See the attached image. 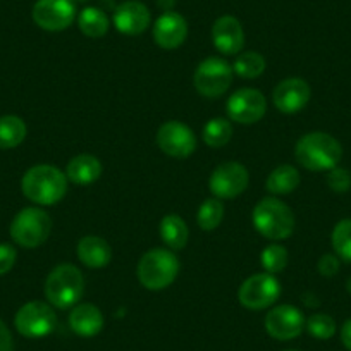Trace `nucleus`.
Here are the masks:
<instances>
[{
  "mask_svg": "<svg viewBox=\"0 0 351 351\" xmlns=\"http://www.w3.org/2000/svg\"><path fill=\"white\" fill-rule=\"evenodd\" d=\"M330 243L336 255L344 262L351 263V219H343L337 222L336 228L332 229Z\"/></svg>",
  "mask_w": 351,
  "mask_h": 351,
  "instance_id": "29",
  "label": "nucleus"
},
{
  "mask_svg": "<svg viewBox=\"0 0 351 351\" xmlns=\"http://www.w3.org/2000/svg\"><path fill=\"white\" fill-rule=\"evenodd\" d=\"M0 351H12V336L2 320H0Z\"/></svg>",
  "mask_w": 351,
  "mask_h": 351,
  "instance_id": "35",
  "label": "nucleus"
},
{
  "mask_svg": "<svg viewBox=\"0 0 351 351\" xmlns=\"http://www.w3.org/2000/svg\"><path fill=\"white\" fill-rule=\"evenodd\" d=\"M229 119L239 124L258 123L267 110V100L263 93L255 88H241L232 93L228 100Z\"/></svg>",
  "mask_w": 351,
  "mask_h": 351,
  "instance_id": "12",
  "label": "nucleus"
},
{
  "mask_svg": "<svg viewBox=\"0 0 351 351\" xmlns=\"http://www.w3.org/2000/svg\"><path fill=\"white\" fill-rule=\"evenodd\" d=\"M157 145L169 157L186 158L197 148V138L186 124L180 121H167L158 128Z\"/></svg>",
  "mask_w": 351,
  "mask_h": 351,
  "instance_id": "11",
  "label": "nucleus"
},
{
  "mask_svg": "<svg viewBox=\"0 0 351 351\" xmlns=\"http://www.w3.org/2000/svg\"><path fill=\"white\" fill-rule=\"evenodd\" d=\"M26 124L18 116H2L0 117V150H11L19 147L25 141Z\"/></svg>",
  "mask_w": 351,
  "mask_h": 351,
  "instance_id": "24",
  "label": "nucleus"
},
{
  "mask_svg": "<svg viewBox=\"0 0 351 351\" xmlns=\"http://www.w3.org/2000/svg\"><path fill=\"white\" fill-rule=\"evenodd\" d=\"M288 351H295V350H288Z\"/></svg>",
  "mask_w": 351,
  "mask_h": 351,
  "instance_id": "38",
  "label": "nucleus"
},
{
  "mask_svg": "<svg viewBox=\"0 0 351 351\" xmlns=\"http://www.w3.org/2000/svg\"><path fill=\"white\" fill-rule=\"evenodd\" d=\"M262 265L269 274H278L288 265V250L281 245H269L262 252Z\"/></svg>",
  "mask_w": 351,
  "mask_h": 351,
  "instance_id": "30",
  "label": "nucleus"
},
{
  "mask_svg": "<svg viewBox=\"0 0 351 351\" xmlns=\"http://www.w3.org/2000/svg\"><path fill=\"white\" fill-rule=\"evenodd\" d=\"M327 186L336 193H346L351 188V172L343 167H334L327 176Z\"/></svg>",
  "mask_w": 351,
  "mask_h": 351,
  "instance_id": "32",
  "label": "nucleus"
},
{
  "mask_svg": "<svg viewBox=\"0 0 351 351\" xmlns=\"http://www.w3.org/2000/svg\"><path fill=\"white\" fill-rule=\"evenodd\" d=\"M21 190L29 202L38 205H56L66 197L67 178L60 169L40 164L23 176Z\"/></svg>",
  "mask_w": 351,
  "mask_h": 351,
  "instance_id": "1",
  "label": "nucleus"
},
{
  "mask_svg": "<svg viewBox=\"0 0 351 351\" xmlns=\"http://www.w3.org/2000/svg\"><path fill=\"white\" fill-rule=\"evenodd\" d=\"M253 226L267 239H286L295 231V215L286 204L274 197L263 198L253 208Z\"/></svg>",
  "mask_w": 351,
  "mask_h": 351,
  "instance_id": "3",
  "label": "nucleus"
},
{
  "mask_svg": "<svg viewBox=\"0 0 351 351\" xmlns=\"http://www.w3.org/2000/svg\"><path fill=\"white\" fill-rule=\"evenodd\" d=\"M248 171L239 162H224L214 169L208 181L212 195L219 200L236 198L248 186Z\"/></svg>",
  "mask_w": 351,
  "mask_h": 351,
  "instance_id": "10",
  "label": "nucleus"
},
{
  "mask_svg": "<svg viewBox=\"0 0 351 351\" xmlns=\"http://www.w3.org/2000/svg\"><path fill=\"white\" fill-rule=\"evenodd\" d=\"M305 317L296 306L279 305L265 317V329L269 336L278 341H289L298 337L305 329Z\"/></svg>",
  "mask_w": 351,
  "mask_h": 351,
  "instance_id": "14",
  "label": "nucleus"
},
{
  "mask_svg": "<svg viewBox=\"0 0 351 351\" xmlns=\"http://www.w3.org/2000/svg\"><path fill=\"white\" fill-rule=\"evenodd\" d=\"M77 26L88 38H102L109 32V18L97 8H86L80 12Z\"/></svg>",
  "mask_w": 351,
  "mask_h": 351,
  "instance_id": "25",
  "label": "nucleus"
},
{
  "mask_svg": "<svg viewBox=\"0 0 351 351\" xmlns=\"http://www.w3.org/2000/svg\"><path fill=\"white\" fill-rule=\"evenodd\" d=\"M84 291L83 274L76 265H57L45 281V296L50 305L66 310L77 305Z\"/></svg>",
  "mask_w": 351,
  "mask_h": 351,
  "instance_id": "5",
  "label": "nucleus"
},
{
  "mask_svg": "<svg viewBox=\"0 0 351 351\" xmlns=\"http://www.w3.org/2000/svg\"><path fill=\"white\" fill-rule=\"evenodd\" d=\"M102 176V164L93 155H77L71 158L66 167V178L74 184H92Z\"/></svg>",
  "mask_w": 351,
  "mask_h": 351,
  "instance_id": "21",
  "label": "nucleus"
},
{
  "mask_svg": "<svg viewBox=\"0 0 351 351\" xmlns=\"http://www.w3.org/2000/svg\"><path fill=\"white\" fill-rule=\"evenodd\" d=\"M16 248L9 243H0V276L11 272V269L14 267L16 263Z\"/></svg>",
  "mask_w": 351,
  "mask_h": 351,
  "instance_id": "33",
  "label": "nucleus"
},
{
  "mask_svg": "<svg viewBox=\"0 0 351 351\" xmlns=\"http://www.w3.org/2000/svg\"><path fill=\"white\" fill-rule=\"evenodd\" d=\"M114 25L123 35H141L150 25V11L138 0H128L114 12Z\"/></svg>",
  "mask_w": 351,
  "mask_h": 351,
  "instance_id": "18",
  "label": "nucleus"
},
{
  "mask_svg": "<svg viewBox=\"0 0 351 351\" xmlns=\"http://www.w3.org/2000/svg\"><path fill=\"white\" fill-rule=\"evenodd\" d=\"M160 238L171 250H183L190 239L186 222L176 214L165 215L160 221Z\"/></svg>",
  "mask_w": 351,
  "mask_h": 351,
  "instance_id": "22",
  "label": "nucleus"
},
{
  "mask_svg": "<svg viewBox=\"0 0 351 351\" xmlns=\"http://www.w3.org/2000/svg\"><path fill=\"white\" fill-rule=\"evenodd\" d=\"M317 269H319V272L324 278H332V276H336L339 272V256L330 255V253L322 255L319 263H317Z\"/></svg>",
  "mask_w": 351,
  "mask_h": 351,
  "instance_id": "34",
  "label": "nucleus"
},
{
  "mask_svg": "<svg viewBox=\"0 0 351 351\" xmlns=\"http://www.w3.org/2000/svg\"><path fill=\"white\" fill-rule=\"evenodd\" d=\"M281 295V285L272 274L250 276L241 285L238 293L239 303L248 310H263L278 302Z\"/></svg>",
  "mask_w": 351,
  "mask_h": 351,
  "instance_id": "9",
  "label": "nucleus"
},
{
  "mask_svg": "<svg viewBox=\"0 0 351 351\" xmlns=\"http://www.w3.org/2000/svg\"><path fill=\"white\" fill-rule=\"evenodd\" d=\"M295 157L300 165L308 171H330L341 162L343 147L330 134L313 131L300 138L295 148Z\"/></svg>",
  "mask_w": 351,
  "mask_h": 351,
  "instance_id": "2",
  "label": "nucleus"
},
{
  "mask_svg": "<svg viewBox=\"0 0 351 351\" xmlns=\"http://www.w3.org/2000/svg\"><path fill=\"white\" fill-rule=\"evenodd\" d=\"M300 186V172L293 165H279L269 174L265 188L272 195H289Z\"/></svg>",
  "mask_w": 351,
  "mask_h": 351,
  "instance_id": "23",
  "label": "nucleus"
},
{
  "mask_svg": "<svg viewBox=\"0 0 351 351\" xmlns=\"http://www.w3.org/2000/svg\"><path fill=\"white\" fill-rule=\"evenodd\" d=\"M224 217V205L219 198H208L198 208L197 221L204 231H214Z\"/></svg>",
  "mask_w": 351,
  "mask_h": 351,
  "instance_id": "28",
  "label": "nucleus"
},
{
  "mask_svg": "<svg viewBox=\"0 0 351 351\" xmlns=\"http://www.w3.org/2000/svg\"><path fill=\"white\" fill-rule=\"evenodd\" d=\"M346 289L351 293V278L346 281Z\"/></svg>",
  "mask_w": 351,
  "mask_h": 351,
  "instance_id": "37",
  "label": "nucleus"
},
{
  "mask_svg": "<svg viewBox=\"0 0 351 351\" xmlns=\"http://www.w3.org/2000/svg\"><path fill=\"white\" fill-rule=\"evenodd\" d=\"M180 274V260L171 250L155 248L138 262V279L150 291L169 288Z\"/></svg>",
  "mask_w": 351,
  "mask_h": 351,
  "instance_id": "4",
  "label": "nucleus"
},
{
  "mask_svg": "<svg viewBox=\"0 0 351 351\" xmlns=\"http://www.w3.org/2000/svg\"><path fill=\"white\" fill-rule=\"evenodd\" d=\"M232 138V126L229 119L215 117L210 119L204 128V141L210 148H221L228 145Z\"/></svg>",
  "mask_w": 351,
  "mask_h": 351,
  "instance_id": "26",
  "label": "nucleus"
},
{
  "mask_svg": "<svg viewBox=\"0 0 351 351\" xmlns=\"http://www.w3.org/2000/svg\"><path fill=\"white\" fill-rule=\"evenodd\" d=\"M212 42L224 56H238L245 45V32L241 23L232 16H222L212 26Z\"/></svg>",
  "mask_w": 351,
  "mask_h": 351,
  "instance_id": "16",
  "label": "nucleus"
},
{
  "mask_svg": "<svg viewBox=\"0 0 351 351\" xmlns=\"http://www.w3.org/2000/svg\"><path fill=\"white\" fill-rule=\"evenodd\" d=\"M69 326L81 337H93L102 330L104 315L99 306L92 303H80L69 313Z\"/></svg>",
  "mask_w": 351,
  "mask_h": 351,
  "instance_id": "19",
  "label": "nucleus"
},
{
  "mask_svg": "<svg viewBox=\"0 0 351 351\" xmlns=\"http://www.w3.org/2000/svg\"><path fill=\"white\" fill-rule=\"evenodd\" d=\"M18 332L25 337L38 339L45 337L56 329L57 315L52 306L43 302H29L18 310L14 317Z\"/></svg>",
  "mask_w": 351,
  "mask_h": 351,
  "instance_id": "8",
  "label": "nucleus"
},
{
  "mask_svg": "<svg viewBox=\"0 0 351 351\" xmlns=\"http://www.w3.org/2000/svg\"><path fill=\"white\" fill-rule=\"evenodd\" d=\"M232 71L239 77L245 80H255L265 71V59L258 52H243L239 53L238 59L234 60Z\"/></svg>",
  "mask_w": 351,
  "mask_h": 351,
  "instance_id": "27",
  "label": "nucleus"
},
{
  "mask_svg": "<svg viewBox=\"0 0 351 351\" xmlns=\"http://www.w3.org/2000/svg\"><path fill=\"white\" fill-rule=\"evenodd\" d=\"M341 341H343L344 348L351 351V319H348L341 327Z\"/></svg>",
  "mask_w": 351,
  "mask_h": 351,
  "instance_id": "36",
  "label": "nucleus"
},
{
  "mask_svg": "<svg viewBox=\"0 0 351 351\" xmlns=\"http://www.w3.org/2000/svg\"><path fill=\"white\" fill-rule=\"evenodd\" d=\"M52 219L38 207L23 208L11 224V238L23 248H38L49 239Z\"/></svg>",
  "mask_w": 351,
  "mask_h": 351,
  "instance_id": "6",
  "label": "nucleus"
},
{
  "mask_svg": "<svg viewBox=\"0 0 351 351\" xmlns=\"http://www.w3.org/2000/svg\"><path fill=\"white\" fill-rule=\"evenodd\" d=\"M305 327L310 336L317 337V339H330L336 332V322L327 313H313L312 317L306 319Z\"/></svg>",
  "mask_w": 351,
  "mask_h": 351,
  "instance_id": "31",
  "label": "nucleus"
},
{
  "mask_svg": "<svg viewBox=\"0 0 351 351\" xmlns=\"http://www.w3.org/2000/svg\"><path fill=\"white\" fill-rule=\"evenodd\" d=\"M76 18L74 0H36L33 5V21L47 32H62Z\"/></svg>",
  "mask_w": 351,
  "mask_h": 351,
  "instance_id": "13",
  "label": "nucleus"
},
{
  "mask_svg": "<svg viewBox=\"0 0 351 351\" xmlns=\"http://www.w3.org/2000/svg\"><path fill=\"white\" fill-rule=\"evenodd\" d=\"M77 258L90 269H102L112 258V250L109 243L99 236H84L76 246Z\"/></svg>",
  "mask_w": 351,
  "mask_h": 351,
  "instance_id": "20",
  "label": "nucleus"
},
{
  "mask_svg": "<svg viewBox=\"0 0 351 351\" xmlns=\"http://www.w3.org/2000/svg\"><path fill=\"white\" fill-rule=\"evenodd\" d=\"M232 67L221 57H208L198 64L193 83L197 92L207 99H217L229 90L232 83Z\"/></svg>",
  "mask_w": 351,
  "mask_h": 351,
  "instance_id": "7",
  "label": "nucleus"
},
{
  "mask_svg": "<svg viewBox=\"0 0 351 351\" xmlns=\"http://www.w3.org/2000/svg\"><path fill=\"white\" fill-rule=\"evenodd\" d=\"M188 36V23L178 12H165L155 21L154 40L160 49L174 50L184 43Z\"/></svg>",
  "mask_w": 351,
  "mask_h": 351,
  "instance_id": "17",
  "label": "nucleus"
},
{
  "mask_svg": "<svg viewBox=\"0 0 351 351\" xmlns=\"http://www.w3.org/2000/svg\"><path fill=\"white\" fill-rule=\"evenodd\" d=\"M310 95L312 92L305 80L288 77L276 86L274 93H272V102H274L276 109L281 112L295 114L305 109L306 104L310 102Z\"/></svg>",
  "mask_w": 351,
  "mask_h": 351,
  "instance_id": "15",
  "label": "nucleus"
}]
</instances>
